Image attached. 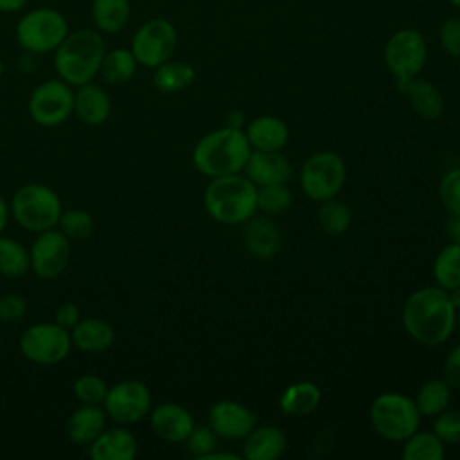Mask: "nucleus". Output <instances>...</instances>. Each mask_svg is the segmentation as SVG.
I'll use <instances>...</instances> for the list:
<instances>
[{
	"mask_svg": "<svg viewBox=\"0 0 460 460\" xmlns=\"http://www.w3.org/2000/svg\"><path fill=\"white\" fill-rule=\"evenodd\" d=\"M226 126H228V128H234V129H243V126H244V115H243V111H239V110L228 111V115H226Z\"/></svg>",
	"mask_w": 460,
	"mask_h": 460,
	"instance_id": "47",
	"label": "nucleus"
},
{
	"mask_svg": "<svg viewBox=\"0 0 460 460\" xmlns=\"http://www.w3.org/2000/svg\"><path fill=\"white\" fill-rule=\"evenodd\" d=\"M244 243L252 255L259 259H271L280 248V235L270 219L259 217L250 221L244 232Z\"/></svg>",
	"mask_w": 460,
	"mask_h": 460,
	"instance_id": "29",
	"label": "nucleus"
},
{
	"mask_svg": "<svg viewBox=\"0 0 460 460\" xmlns=\"http://www.w3.org/2000/svg\"><path fill=\"white\" fill-rule=\"evenodd\" d=\"M72 392L81 404H102L108 385L97 374H83L74 381Z\"/></svg>",
	"mask_w": 460,
	"mask_h": 460,
	"instance_id": "37",
	"label": "nucleus"
},
{
	"mask_svg": "<svg viewBox=\"0 0 460 460\" xmlns=\"http://www.w3.org/2000/svg\"><path fill=\"white\" fill-rule=\"evenodd\" d=\"M322 392L320 388L311 381H298L286 386V390L280 395L279 406L286 415L291 417H304L316 410L320 404Z\"/></svg>",
	"mask_w": 460,
	"mask_h": 460,
	"instance_id": "26",
	"label": "nucleus"
},
{
	"mask_svg": "<svg viewBox=\"0 0 460 460\" xmlns=\"http://www.w3.org/2000/svg\"><path fill=\"white\" fill-rule=\"evenodd\" d=\"M70 32L66 16L52 5L23 9L14 25V38L23 52L32 56L52 54Z\"/></svg>",
	"mask_w": 460,
	"mask_h": 460,
	"instance_id": "5",
	"label": "nucleus"
},
{
	"mask_svg": "<svg viewBox=\"0 0 460 460\" xmlns=\"http://www.w3.org/2000/svg\"><path fill=\"white\" fill-rule=\"evenodd\" d=\"M397 90L410 99L411 108L428 120H435L444 113V97L438 88L426 79L397 81Z\"/></svg>",
	"mask_w": 460,
	"mask_h": 460,
	"instance_id": "22",
	"label": "nucleus"
},
{
	"mask_svg": "<svg viewBox=\"0 0 460 460\" xmlns=\"http://www.w3.org/2000/svg\"><path fill=\"white\" fill-rule=\"evenodd\" d=\"M178 47V31L172 22L162 16L146 20L131 36L129 49L140 66L156 68L172 59Z\"/></svg>",
	"mask_w": 460,
	"mask_h": 460,
	"instance_id": "8",
	"label": "nucleus"
},
{
	"mask_svg": "<svg viewBox=\"0 0 460 460\" xmlns=\"http://www.w3.org/2000/svg\"><path fill=\"white\" fill-rule=\"evenodd\" d=\"M347 178L345 162L332 151H318L311 155L300 169V187L313 201L334 198Z\"/></svg>",
	"mask_w": 460,
	"mask_h": 460,
	"instance_id": "10",
	"label": "nucleus"
},
{
	"mask_svg": "<svg viewBox=\"0 0 460 460\" xmlns=\"http://www.w3.org/2000/svg\"><path fill=\"white\" fill-rule=\"evenodd\" d=\"M438 198L449 214H460V167L451 169L442 176Z\"/></svg>",
	"mask_w": 460,
	"mask_h": 460,
	"instance_id": "38",
	"label": "nucleus"
},
{
	"mask_svg": "<svg viewBox=\"0 0 460 460\" xmlns=\"http://www.w3.org/2000/svg\"><path fill=\"white\" fill-rule=\"evenodd\" d=\"M58 228L70 239V241H83L88 239L95 230V221L88 210L83 208H66L61 212L58 221Z\"/></svg>",
	"mask_w": 460,
	"mask_h": 460,
	"instance_id": "35",
	"label": "nucleus"
},
{
	"mask_svg": "<svg viewBox=\"0 0 460 460\" xmlns=\"http://www.w3.org/2000/svg\"><path fill=\"white\" fill-rule=\"evenodd\" d=\"M72 345L86 354H99L108 350L117 338L115 327L99 316H86L70 331Z\"/></svg>",
	"mask_w": 460,
	"mask_h": 460,
	"instance_id": "20",
	"label": "nucleus"
},
{
	"mask_svg": "<svg viewBox=\"0 0 460 460\" xmlns=\"http://www.w3.org/2000/svg\"><path fill=\"white\" fill-rule=\"evenodd\" d=\"M438 43L453 58H460V16H449L438 27Z\"/></svg>",
	"mask_w": 460,
	"mask_h": 460,
	"instance_id": "41",
	"label": "nucleus"
},
{
	"mask_svg": "<svg viewBox=\"0 0 460 460\" xmlns=\"http://www.w3.org/2000/svg\"><path fill=\"white\" fill-rule=\"evenodd\" d=\"M404 460H444L446 446L433 431H415L404 440Z\"/></svg>",
	"mask_w": 460,
	"mask_h": 460,
	"instance_id": "32",
	"label": "nucleus"
},
{
	"mask_svg": "<svg viewBox=\"0 0 460 460\" xmlns=\"http://www.w3.org/2000/svg\"><path fill=\"white\" fill-rule=\"evenodd\" d=\"M293 194L286 183L257 187V208L266 214H280L291 207Z\"/></svg>",
	"mask_w": 460,
	"mask_h": 460,
	"instance_id": "36",
	"label": "nucleus"
},
{
	"mask_svg": "<svg viewBox=\"0 0 460 460\" xmlns=\"http://www.w3.org/2000/svg\"><path fill=\"white\" fill-rule=\"evenodd\" d=\"M137 66L138 61L129 47H113L106 49L101 61L99 75L108 84H124L135 75Z\"/></svg>",
	"mask_w": 460,
	"mask_h": 460,
	"instance_id": "28",
	"label": "nucleus"
},
{
	"mask_svg": "<svg viewBox=\"0 0 460 460\" xmlns=\"http://www.w3.org/2000/svg\"><path fill=\"white\" fill-rule=\"evenodd\" d=\"M406 332L422 345H438L449 340L456 327V307L442 288L413 291L402 305Z\"/></svg>",
	"mask_w": 460,
	"mask_h": 460,
	"instance_id": "1",
	"label": "nucleus"
},
{
	"mask_svg": "<svg viewBox=\"0 0 460 460\" xmlns=\"http://www.w3.org/2000/svg\"><path fill=\"white\" fill-rule=\"evenodd\" d=\"M383 58L395 81H408L422 72L428 59V43L417 29H399L388 38Z\"/></svg>",
	"mask_w": 460,
	"mask_h": 460,
	"instance_id": "12",
	"label": "nucleus"
},
{
	"mask_svg": "<svg viewBox=\"0 0 460 460\" xmlns=\"http://www.w3.org/2000/svg\"><path fill=\"white\" fill-rule=\"evenodd\" d=\"M185 444L192 455L201 458L217 447V435L212 431L210 426H194L185 438Z\"/></svg>",
	"mask_w": 460,
	"mask_h": 460,
	"instance_id": "40",
	"label": "nucleus"
},
{
	"mask_svg": "<svg viewBox=\"0 0 460 460\" xmlns=\"http://www.w3.org/2000/svg\"><path fill=\"white\" fill-rule=\"evenodd\" d=\"M90 18L93 29L101 34H119L131 20L129 0H92Z\"/></svg>",
	"mask_w": 460,
	"mask_h": 460,
	"instance_id": "25",
	"label": "nucleus"
},
{
	"mask_svg": "<svg viewBox=\"0 0 460 460\" xmlns=\"http://www.w3.org/2000/svg\"><path fill=\"white\" fill-rule=\"evenodd\" d=\"M74 115L86 126H101L111 115L108 92L93 81L74 88Z\"/></svg>",
	"mask_w": 460,
	"mask_h": 460,
	"instance_id": "17",
	"label": "nucleus"
},
{
	"mask_svg": "<svg viewBox=\"0 0 460 460\" xmlns=\"http://www.w3.org/2000/svg\"><path fill=\"white\" fill-rule=\"evenodd\" d=\"M29 304L25 296L18 293H5L0 296V322H18L27 314Z\"/></svg>",
	"mask_w": 460,
	"mask_h": 460,
	"instance_id": "42",
	"label": "nucleus"
},
{
	"mask_svg": "<svg viewBox=\"0 0 460 460\" xmlns=\"http://www.w3.org/2000/svg\"><path fill=\"white\" fill-rule=\"evenodd\" d=\"M104 52V34L93 27H81L70 31L52 52V65L58 77L75 88L99 75Z\"/></svg>",
	"mask_w": 460,
	"mask_h": 460,
	"instance_id": "2",
	"label": "nucleus"
},
{
	"mask_svg": "<svg viewBox=\"0 0 460 460\" xmlns=\"http://www.w3.org/2000/svg\"><path fill=\"white\" fill-rule=\"evenodd\" d=\"M138 453V442L135 435L122 424L115 428H104L102 433L88 446L92 460H133Z\"/></svg>",
	"mask_w": 460,
	"mask_h": 460,
	"instance_id": "18",
	"label": "nucleus"
},
{
	"mask_svg": "<svg viewBox=\"0 0 460 460\" xmlns=\"http://www.w3.org/2000/svg\"><path fill=\"white\" fill-rule=\"evenodd\" d=\"M63 205L58 192L45 183H25L18 187L9 201V214L32 234L58 226Z\"/></svg>",
	"mask_w": 460,
	"mask_h": 460,
	"instance_id": "6",
	"label": "nucleus"
},
{
	"mask_svg": "<svg viewBox=\"0 0 460 460\" xmlns=\"http://www.w3.org/2000/svg\"><path fill=\"white\" fill-rule=\"evenodd\" d=\"M196 79V70L185 61L169 59L153 68V86L162 93H178L187 90Z\"/></svg>",
	"mask_w": 460,
	"mask_h": 460,
	"instance_id": "27",
	"label": "nucleus"
},
{
	"mask_svg": "<svg viewBox=\"0 0 460 460\" xmlns=\"http://www.w3.org/2000/svg\"><path fill=\"white\" fill-rule=\"evenodd\" d=\"M199 460H239V456L237 455H234V453H226V451H210V453H207L205 456H201Z\"/></svg>",
	"mask_w": 460,
	"mask_h": 460,
	"instance_id": "48",
	"label": "nucleus"
},
{
	"mask_svg": "<svg viewBox=\"0 0 460 460\" xmlns=\"http://www.w3.org/2000/svg\"><path fill=\"white\" fill-rule=\"evenodd\" d=\"M255 424V411L237 401H217L208 408V426L225 440L244 438Z\"/></svg>",
	"mask_w": 460,
	"mask_h": 460,
	"instance_id": "15",
	"label": "nucleus"
},
{
	"mask_svg": "<svg viewBox=\"0 0 460 460\" xmlns=\"http://www.w3.org/2000/svg\"><path fill=\"white\" fill-rule=\"evenodd\" d=\"M252 149L280 151L289 140L288 124L273 115H261L253 119L244 131Z\"/></svg>",
	"mask_w": 460,
	"mask_h": 460,
	"instance_id": "23",
	"label": "nucleus"
},
{
	"mask_svg": "<svg viewBox=\"0 0 460 460\" xmlns=\"http://www.w3.org/2000/svg\"><path fill=\"white\" fill-rule=\"evenodd\" d=\"M0 164H2V160H0Z\"/></svg>",
	"mask_w": 460,
	"mask_h": 460,
	"instance_id": "55",
	"label": "nucleus"
},
{
	"mask_svg": "<svg viewBox=\"0 0 460 460\" xmlns=\"http://www.w3.org/2000/svg\"><path fill=\"white\" fill-rule=\"evenodd\" d=\"M106 419L102 404H81L66 420V435L77 446H90L106 428Z\"/></svg>",
	"mask_w": 460,
	"mask_h": 460,
	"instance_id": "21",
	"label": "nucleus"
},
{
	"mask_svg": "<svg viewBox=\"0 0 460 460\" xmlns=\"http://www.w3.org/2000/svg\"><path fill=\"white\" fill-rule=\"evenodd\" d=\"M79 320H81V311H79V305L74 302L59 304L54 313V322L66 331H72Z\"/></svg>",
	"mask_w": 460,
	"mask_h": 460,
	"instance_id": "43",
	"label": "nucleus"
},
{
	"mask_svg": "<svg viewBox=\"0 0 460 460\" xmlns=\"http://www.w3.org/2000/svg\"><path fill=\"white\" fill-rule=\"evenodd\" d=\"M446 230H447L451 243L460 244V214H451V217L446 225Z\"/></svg>",
	"mask_w": 460,
	"mask_h": 460,
	"instance_id": "46",
	"label": "nucleus"
},
{
	"mask_svg": "<svg viewBox=\"0 0 460 460\" xmlns=\"http://www.w3.org/2000/svg\"><path fill=\"white\" fill-rule=\"evenodd\" d=\"M286 451V435L277 426L253 428L243 444V456L246 460H275Z\"/></svg>",
	"mask_w": 460,
	"mask_h": 460,
	"instance_id": "24",
	"label": "nucleus"
},
{
	"mask_svg": "<svg viewBox=\"0 0 460 460\" xmlns=\"http://www.w3.org/2000/svg\"><path fill=\"white\" fill-rule=\"evenodd\" d=\"M460 59V58H458ZM458 70H460V63H458Z\"/></svg>",
	"mask_w": 460,
	"mask_h": 460,
	"instance_id": "54",
	"label": "nucleus"
},
{
	"mask_svg": "<svg viewBox=\"0 0 460 460\" xmlns=\"http://www.w3.org/2000/svg\"><path fill=\"white\" fill-rule=\"evenodd\" d=\"M433 279L438 288L451 291L460 288V244H446L435 257Z\"/></svg>",
	"mask_w": 460,
	"mask_h": 460,
	"instance_id": "30",
	"label": "nucleus"
},
{
	"mask_svg": "<svg viewBox=\"0 0 460 460\" xmlns=\"http://www.w3.org/2000/svg\"><path fill=\"white\" fill-rule=\"evenodd\" d=\"M27 110L38 126H61L74 115V86L59 77L47 79L31 92Z\"/></svg>",
	"mask_w": 460,
	"mask_h": 460,
	"instance_id": "11",
	"label": "nucleus"
},
{
	"mask_svg": "<svg viewBox=\"0 0 460 460\" xmlns=\"http://www.w3.org/2000/svg\"><path fill=\"white\" fill-rule=\"evenodd\" d=\"M433 433L444 444L460 442V410H444L433 422Z\"/></svg>",
	"mask_w": 460,
	"mask_h": 460,
	"instance_id": "39",
	"label": "nucleus"
},
{
	"mask_svg": "<svg viewBox=\"0 0 460 460\" xmlns=\"http://www.w3.org/2000/svg\"><path fill=\"white\" fill-rule=\"evenodd\" d=\"M151 429L165 442H185L192 431L194 419L190 411L178 402H162L151 410Z\"/></svg>",
	"mask_w": 460,
	"mask_h": 460,
	"instance_id": "16",
	"label": "nucleus"
},
{
	"mask_svg": "<svg viewBox=\"0 0 460 460\" xmlns=\"http://www.w3.org/2000/svg\"><path fill=\"white\" fill-rule=\"evenodd\" d=\"M203 203L208 216L217 223H246L257 210V185L239 172L210 178L203 192Z\"/></svg>",
	"mask_w": 460,
	"mask_h": 460,
	"instance_id": "4",
	"label": "nucleus"
},
{
	"mask_svg": "<svg viewBox=\"0 0 460 460\" xmlns=\"http://www.w3.org/2000/svg\"><path fill=\"white\" fill-rule=\"evenodd\" d=\"M20 352L25 359L36 365L52 367L66 359L72 349L70 331L56 322H40L29 325L18 340Z\"/></svg>",
	"mask_w": 460,
	"mask_h": 460,
	"instance_id": "9",
	"label": "nucleus"
},
{
	"mask_svg": "<svg viewBox=\"0 0 460 460\" xmlns=\"http://www.w3.org/2000/svg\"><path fill=\"white\" fill-rule=\"evenodd\" d=\"M29 0H0V14H16L27 7Z\"/></svg>",
	"mask_w": 460,
	"mask_h": 460,
	"instance_id": "45",
	"label": "nucleus"
},
{
	"mask_svg": "<svg viewBox=\"0 0 460 460\" xmlns=\"http://www.w3.org/2000/svg\"><path fill=\"white\" fill-rule=\"evenodd\" d=\"M102 408L117 424L128 426L142 420L151 410V392L138 379H122L108 386Z\"/></svg>",
	"mask_w": 460,
	"mask_h": 460,
	"instance_id": "13",
	"label": "nucleus"
},
{
	"mask_svg": "<svg viewBox=\"0 0 460 460\" xmlns=\"http://www.w3.org/2000/svg\"><path fill=\"white\" fill-rule=\"evenodd\" d=\"M370 420L377 435L383 438L404 442L419 429L420 411L415 399L404 394L386 392L374 399L370 406Z\"/></svg>",
	"mask_w": 460,
	"mask_h": 460,
	"instance_id": "7",
	"label": "nucleus"
},
{
	"mask_svg": "<svg viewBox=\"0 0 460 460\" xmlns=\"http://www.w3.org/2000/svg\"><path fill=\"white\" fill-rule=\"evenodd\" d=\"M449 4H451L453 7H456V9H460V0H449Z\"/></svg>",
	"mask_w": 460,
	"mask_h": 460,
	"instance_id": "51",
	"label": "nucleus"
},
{
	"mask_svg": "<svg viewBox=\"0 0 460 460\" xmlns=\"http://www.w3.org/2000/svg\"><path fill=\"white\" fill-rule=\"evenodd\" d=\"M451 399V386L446 379H429L420 385L415 404L420 411V415L435 417L440 411H444Z\"/></svg>",
	"mask_w": 460,
	"mask_h": 460,
	"instance_id": "33",
	"label": "nucleus"
},
{
	"mask_svg": "<svg viewBox=\"0 0 460 460\" xmlns=\"http://www.w3.org/2000/svg\"><path fill=\"white\" fill-rule=\"evenodd\" d=\"M252 146L243 129L219 128L201 137L192 149L194 167L207 178L241 172L248 162Z\"/></svg>",
	"mask_w": 460,
	"mask_h": 460,
	"instance_id": "3",
	"label": "nucleus"
},
{
	"mask_svg": "<svg viewBox=\"0 0 460 460\" xmlns=\"http://www.w3.org/2000/svg\"><path fill=\"white\" fill-rule=\"evenodd\" d=\"M70 253V239L58 226L38 232L29 248L31 271L45 280L56 279L68 266Z\"/></svg>",
	"mask_w": 460,
	"mask_h": 460,
	"instance_id": "14",
	"label": "nucleus"
},
{
	"mask_svg": "<svg viewBox=\"0 0 460 460\" xmlns=\"http://www.w3.org/2000/svg\"><path fill=\"white\" fill-rule=\"evenodd\" d=\"M2 75H4V61L0 58V79H2Z\"/></svg>",
	"mask_w": 460,
	"mask_h": 460,
	"instance_id": "53",
	"label": "nucleus"
},
{
	"mask_svg": "<svg viewBox=\"0 0 460 460\" xmlns=\"http://www.w3.org/2000/svg\"><path fill=\"white\" fill-rule=\"evenodd\" d=\"M243 171L257 187L286 183L291 176V165L280 151L253 149Z\"/></svg>",
	"mask_w": 460,
	"mask_h": 460,
	"instance_id": "19",
	"label": "nucleus"
},
{
	"mask_svg": "<svg viewBox=\"0 0 460 460\" xmlns=\"http://www.w3.org/2000/svg\"><path fill=\"white\" fill-rule=\"evenodd\" d=\"M7 219H9V203L4 199V196H0V234L7 225Z\"/></svg>",
	"mask_w": 460,
	"mask_h": 460,
	"instance_id": "49",
	"label": "nucleus"
},
{
	"mask_svg": "<svg viewBox=\"0 0 460 460\" xmlns=\"http://www.w3.org/2000/svg\"><path fill=\"white\" fill-rule=\"evenodd\" d=\"M318 223L323 228V232L331 235H341L349 230L352 223V214L345 203L331 198L322 201L318 210Z\"/></svg>",
	"mask_w": 460,
	"mask_h": 460,
	"instance_id": "34",
	"label": "nucleus"
},
{
	"mask_svg": "<svg viewBox=\"0 0 460 460\" xmlns=\"http://www.w3.org/2000/svg\"><path fill=\"white\" fill-rule=\"evenodd\" d=\"M456 325H458V329H460V307L456 309Z\"/></svg>",
	"mask_w": 460,
	"mask_h": 460,
	"instance_id": "52",
	"label": "nucleus"
},
{
	"mask_svg": "<svg viewBox=\"0 0 460 460\" xmlns=\"http://www.w3.org/2000/svg\"><path fill=\"white\" fill-rule=\"evenodd\" d=\"M447 293H449V298H451L453 305L458 309L460 307V288H455V289H451Z\"/></svg>",
	"mask_w": 460,
	"mask_h": 460,
	"instance_id": "50",
	"label": "nucleus"
},
{
	"mask_svg": "<svg viewBox=\"0 0 460 460\" xmlns=\"http://www.w3.org/2000/svg\"><path fill=\"white\" fill-rule=\"evenodd\" d=\"M444 379L451 388H460V343L446 358Z\"/></svg>",
	"mask_w": 460,
	"mask_h": 460,
	"instance_id": "44",
	"label": "nucleus"
},
{
	"mask_svg": "<svg viewBox=\"0 0 460 460\" xmlns=\"http://www.w3.org/2000/svg\"><path fill=\"white\" fill-rule=\"evenodd\" d=\"M29 270V250L20 241L0 234V275L7 279H20Z\"/></svg>",
	"mask_w": 460,
	"mask_h": 460,
	"instance_id": "31",
	"label": "nucleus"
}]
</instances>
